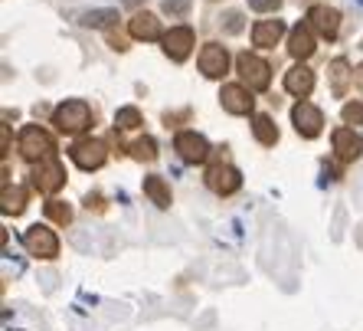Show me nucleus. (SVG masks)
I'll list each match as a JSON object with an SVG mask.
<instances>
[{
	"instance_id": "nucleus-1",
	"label": "nucleus",
	"mask_w": 363,
	"mask_h": 331,
	"mask_svg": "<svg viewBox=\"0 0 363 331\" xmlns=\"http://www.w3.org/2000/svg\"><path fill=\"white\" fill-rule=\"evenodd\" d=\"M52 121L66 135H79V131H85V128L92 125V109L85 102H79V99H72V102L60 105V109L52 112Z\"/></svg>"
},
{
	"instance_id": "nucleus-2",
	"label": "nucleus",
	"mask_w": 363,
	"mask_h": 331,
	"mask_svg": "<svg viewBox=\"0 0 363 331\" xmlns=\"http://www.w3.org/2000/svg\"><path fill=\"white\" fill-rule=\"evenodd\" d=\"M56 145H52V138L43 131L40 125H26L20 131V154H23L26 161H43V158H52Z\"/></svg>"
},
{
	"instance_id": "nucleus-3",
	"label": "nucleus",
	"mask_w": 363,
	"mask_h": 331,
	"mask_svg": "<svg viewBox=\"0 0 363 331\" xmlns=\"http://www.w3.org/2000/svg\"><path fill=\"white\" fill-rule=\"evenodd\" d=\"M69 158H72L82 170H95L105 164L108 148H105V141H99V138H92V141H76V145L69 148Z\"/></svg>"
},
{
	"instance_id": "nucleus-4",
	"label": "nucleus",
	"mask_w": 363,
	"mask_h": 331,
	"mask_svg": "<svg viewBox=\"0 0 363 331\" xmlns=\"http://www.w3.org/2000/svg\"><path fill=\"white\" fill-rule=\"evenodd\" d=\"M23 246L36 256V259H52V256L60 253V239L56 233L46 227H30L23 233Z\"/></svg>"
},
{
	"instance_id": "nucleus-5",
	"label": "nucleus",
	"mask_w": 363,
	"mask_h": 331,
	"mask_svg": "<svg viewBox=\"0 0 363 331\" xmlns=\"http://www.w3.org/2000/svg\"><path fill=\"white\" fill-rule=\"evenodd\" d=\"M30 180H33V187L40 190V194H52V190H60V187H62L66 174H62V168H60V161H56V158H43V161L33 168Z\"/></svg>"
},
{
	"instance_id": "nucleus-6",
	"label": "nucleus",
	"mask_w": 363,
	"mask_h": 331,
	"mask_svg": "<svg viewBox=\"0 0 363 331\" xmlns=\"http://www.w3.org/2000/svg\"><path fill=\"white\" fill-rule=\"evenodd\" d=\"M174 148H177V154L186 164H203L206 161V154H210L206 138L196 135V131H180V135L174 138Z\"/></svg>"
},
{
	"instance_id": "nucleus-7",
	"label": "nucleus",
	"mask_w": 363,
	"mask_h": 331,
	"mask_svg": "<svg viewBox=\"0 0 363 331\" xmlns=\"http://www.w3.org/2000/svg\"><path fill=\"white\" fill-rule=\"evenodd\" d=\"M239 76H242V82L249 85V89H265V85L272 82V69H269V63H262L259 56L242 53V56H239Z\"/></svg>"
},
{
	"instance_id": "nucleus-8",
	"label": "nucleus",
	"mask_w": 363,
	"mask_h": 331,
	"mask_svg": "<svg viewBox=\"0 0 363 331\" xmlns=\"http://www.w3.org/2000/svg\"><path fill=\"white\" fill-rule=\"evenodd\" d=\"M291 119H295V128L301 131L304 138H318L321 135V128H324V115L318 105L311 102H298L295 112H291Z\"/></svg>"
},
{
	"instance_id": "nucleus-9",
	"label": "nucleus",
	"mask_w": 363,
	"mask_h": 331,
	"mask_svg": "<svg viewBox=\"0 0 363 331\" xmlns=\"http://www.w3.org/2000/svg\"><path fill=\"white\" fill-rule=\"evenodd\" d=\"M194 50V30L190 26H174L167 36H164V53H167L174 63H184Z\"/></svg>"
},
{
	"instance_id": "nucleus-10",
	"label": "nucleus",
	"mask_w": 363,
	"mask_h": 331,
	"mask_svg": "<svg viewBox=\"0 0 363 331\" xmlns=\"http://www.w3.org/2000/svg\"><path fill=\"white\" fill-rule=\"evenodd\" d=\"M206 184H210L213 194H233L242 184V174L236 168H229V164H216V168L206 170Z\"/></svg>"
},
{
	"instance_id": "nucleus-11",
	"label": "nucleus",
	"mask_w": 363,
	"mask_h": 331,
	"mask_svg": "<svg viewBox=\"0 0 363 331\" xmlns=\"http://www.w3.org/2000/svg\"><path fill=\"white\" fill-rule=\"evenodd\" d=\"M200 69H203V76L206 79H220L229 69V56H226V50H223L220 43H206V46L200 50Z\"/></svg>"
},
{
	"instance_id": "nucleus-12",
	"label": "nucleus",
	"mask_w": 363,
	"mask_h": 331,
	"mask_svg": "<svg viewBox=\"0 0 363 331\" xmlns=\"http://www.w3.org/2000/svg\"><path fill=\"white\" fill-rule=\"evenodd\" d=\"M223 109L233 112V115H245V112H252V95H249V89H242V85H223Z\"/></svg>"
},
{
	"instance_id": "nucleus-13",
	"label": "nucleus",
	"mask_w": 363,
	"mask_h": 331,
	"mask_svg": "<svg viewBox=\"0 0 363 331\" xmlns=\"http://www.w3.org/2000/svg\"><path fill=\"white\" fill-rule=\"evenodd\" d=\"M314 26L308 23H298L295 30H291V40H288V53L295 56V60H308L314 53V33H311Z\"/></svg>"
},
{
	"instance_id": "nucleus-14",
	"label": "nucleus",
	"mask_w": 363,
	"mask_h": 331,
	"mask_svg": "<svg viewBox=\"0 0 363 331\" xmlns=\"http://www.w3.org/2000/svg\"><path fill=\"white\" fill-rule=\"evenodd\" d=\"M311 26L324 36V40H334L337 30H340V13L337 10H330V7H314L311 10Z\"/></svg>"
},
{
	"instance_id": "nucleus-15",
	"label": "nucleus",
	"mask_w": 363,
	"mask_h": 331,
	"mask_svg": "<svg viewBox=\"0 0 363 331\" xmlns=\"http://www.w3.org/2000/svg\"><path fill=\"white\" fill-rule=\"evenodd\" d=\"M334 151H337V158H344V161L360 158V151H363L360 135H354L350 128H337V131H334Z\"/></svg>"
},
{
	"instance_id": "nucleus-16",
	"label": "nucleus",
	"mask_w": 363,
	"mask_h": 331,
	"mask_svg": "<svg viewBox=\"0 0 363 331\" xmlns=\"http://www.w3.org/2000/svg\"><path fill=\"white\" fill-rule=\"evenodd\" d=\"M128 30H131L135 40H157V36H161V23H157V17L147 13V10H144V13H135Z\"/></svg>"
},
{
	"instance_id": "nucleus-17",
	"label": "nucleus",
	"mask_w": 363,
	"mask_h": 331,
	"mask_svg": "<svg viewBox=\"0 0 363 331\" xmlns=\"http://www.w3.org/2000/svg\"><path fill=\"white\" fill-rule=\"evenodd\" d=\"M285 33V23L281 20H265V23H255L252 26V43L255 46H275Z\"/></svg>"
},
{
	"instance_id": "nucleus-18",
	"label": "nucleus",
	"mask_w": 363,
	"mask_h": 331,
	"mask_svg": "<svg viewBox=\"0 0 363 331\" xmlns=\"http://www.w3.org/2000/svg\"><path fill=\"white\" fill-rule=\"evenodd\" d=\"M285 89H288L291 95H308V92L314 89V72H311V69H304V66L288 69Z\"/></svg>"
},
{
	"instance_id": "nucleus-19",
	"label": "nucleus",
	"mask_w": 363,
	"mask_h": 331,
	"mask_svg": "<svg viewBox=\"0 0 363 331\" xmlns=\"http://www.w3.org/2000/svg\"><path fill=\"white\" fill-rule=\"evenodd\" d=\"M144 190L151 197L157 207H170V187L164 184L161 174H151V178H144Z\"/></svg>"
},
{
	"instance_id": "nucleus-20",
	"label": "nucleus",
	"mask_w": 363,
	"mask_h": 331,
	"mask_svg": "<svg viewBox=\"0 0 363 331\" xmlns=\"http://www.w3.org/2000/svg\"><path fill=\"white\" fill-rule=\"evenodd\" d=\"M347 79L354 82V72L347 69V63L344 60H334V63H330V89H334L337 95L347 92Z\"/></svg>"
},
{
	"instance_id": "nucleus-21",
	"label": "nucleus",
	"mask_w": 363,
	"mask_h": 331,
	"mask_svg": "<svg viewBox=\"0 0 363 331\" xmlns=\"http://www.w3.org/2000/svg\"><path fill=\"white\" fill-rule=\"evenodd\" d=\"M252 131L262 145H275V141H279V128H275V121H272L269 115H259V119L252 121Z\"/></svg>"
},
{
	"instance_id": "nucleus-22",
	"label": "nucleus",
	"mask_w": 363,
	"mask_h": 331,
	"mask_svg": "<svg viewBox=\"0 0 363 331\" xmlns=\"http://www.w3.org/2000/svg\"><path fill=\"white\" fill-rule=\"evenodd\" d=\"M23 190H20V187H13V190H10V187H4V213H23Z\"/></svg>"
},
{
	"instance_id": "nucleus-23",
	"label": "nucleus",
	"mask_w": 363,
	"mask_h": 331,
	"mask_svg": "<svg viewBox=\"0 0 363 331\" xmlns=\"http://www.w3.org/2000/svg\"><path fill=\"white\" fill-rule=\"evenodd\" d=\"M118 20V13L115 10H92V13H85L82 17V23L85 26H111Z\"/></svg>"
},
{
	"instance_id": "nucleus-24",
	"label": "nucleus",
	"mask_w": 363,
	"mask_h": 331,
	"mask_svg": "<svg viewBox=\"0 0 363 331\" xmlns=\"http://www.w3.org/2000/svg\"><path fill=\"white\" fill-rule=\"evenodd\" d=\"M46 217H50V220H56V223H62V227H66V223L72 220V210H69V207L62 204V200H46Z\"/></svg>"
},
{
	"instance_id": "nucleus-25",
	"label": "nucleus",
	"mask_w": 363,
	"mask_h": 331,
	"mask_svg": "<svg viewBox=\"0 0 363 331\" xmlns=\"http://www.w3.org/2000/svg\"><path fill=\"white\" fill-rule=\"evenodd\" d=\"M131 154H135L138 161H154V158H157V148H154L151 138H141V141L131 145Z\"/></svg>"
},
{
	"instance_id": "nucleus-26",
	"label": "nucleus",
	"mask_w": 363,
	"mask_h": 331,
	"mask_svg": "<svg viewBox=\"0 0 363 331\" xmlns=\"http://www.w3.org/2000/svg\"><path fill=\"white\" fill-rule=\"evenodd\" d=\"M138 121H141L138 109H121L118 112V128H138Z\"/></svg>"
},
{
	"instance_id": "nucleus-27",
	"label": "nucleus",
	"mask_w": 363,
	"mask_h": 331,
	"mask_svg": "<svg viewBox=\"0 0 363 331\" xmlns=\"http://www.w3.org/2000/svg\"><path fill=\"white\" fill-rule=\"evenodd\" d=\"M344 119H347V121H354V125H363V105H360V102L344 105Z\"/></svg>"
},
{
	"instance_id": "nucleus-28",
	"label": "nucleus",
	"mask_w": 363,
	"mask_h": 331,
	"mask_svg": "<svg viewBox=\"0 0 363 331\" xmlns=\"http://www.w3.org/2000/svg\"><path fill=\"white\" fill-rule=\"evenodd\" d=\"M190 0H164V13H186Z\"/></svg>"
},
{
	"instance_id": "nucleus-29",
	"label": "nucleus",
	"mask_w": 363,
	"mask_h": 331,
	"mask_svg": "<svg viewBox=\"0 0 363 331\" xmlns=\"http://www.w3.org/2000/svg\"><path fill=\"white\" fill-rule=\"evenodd\" d=\"M281 0H249V7L259 10V13H269V10H275Z\"/></svg>"
},
{
	"instance_id": "nucleus-30",
	"label": "nucleus",
	"mask_w": 363,
	"mask_h": 331,
	"mask_svg": "<svg viewBox=\"0 0 363 331\" xmlns=\"http://www.w3.org/2000/svg\"><path fill=\"white\" fill-rule=\"evenodd\" d=\"M226 30L229 33H236V30H242V20H239V13H226Z\"/></svg>"
},
{
	"instance_id": "nucleus-31",
	"label": "nucleus",
	"mask_w": 363,
	"mask_h": 331,
	"mask_svg": "<svg viewBox=\"0 0 363 331\" xmlns=\"http://www.w3.org/2000/svg\"><path fill=\"white\" fill-rule=\"evenodd\" d=\"M354 85H357V89H360V92H363V63L354 69Z\"/></svg>"
}]
</instances>
